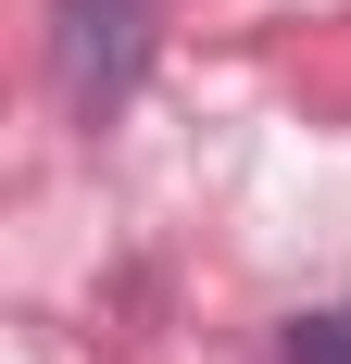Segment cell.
<instances>
[{
  "label": "cell",
  "mask_w": 351,
  "mask_h": 364,
  "mask_svg": "<svg viewBox=\"0 0 351 364\" xmlns=\"http://www.w3.org/2000/svg\"><path fill=\"white\" fill-rule=\"evenodd\" d=\"M50 50H63L75 113H113L151 63V0H50Z\"/></svg>",
  "instance_id": "6da1fadb"
},
{
  "label": "cell",
  "mask_w": 351,
  "mask_h": 364,
  "mask_svg": "<svg viewBox=\"0 0 351 364\" xmlns=\"http://www.w3.org/2000/svg\"><path fill=\"white\" fill-rule=\"evenodd\" d=\"M288 364H351V314H288Z\"/></svg>",
  "instance_id": "7a4b0ae2"
}]
</instances>
